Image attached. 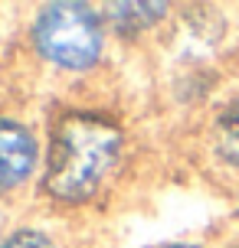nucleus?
Segmentation results:
<instances>
[{"label": "nucleus", "mask_w": 239, "mask_h": 248, "mask_svg": "<svg viewBox=\"0 0 239 248\" xmlns=\"http://www.w3.org/2000/svg\"><path fill=\"white\" fill-rule=\"evenodd\" d=\"M121 150L118 127L95 114H69L59 121L50 147L46 189L56 199H88L112 173Z\"/></svg>", "instance_id": "f257e3e1"}, {"label": "nucleus", "mask_w": 239, "mask_h": 248, "mask_svg": "<svg viewBox=\"0 0 239 248\" xmlns=\"http://www.w3.org/2000/svg\"><path fill=\"white\" fill-rule=\"evenodd\" d=\"M36 46L63 69H88L102 56V30L85 3H50L36 20Z\"/></svg>", "instance_id": "f03ea898"}, {"label": "nucleus", "mask_w": 239, "mask_h": 248, "mask_svg": "<svg viewBox=\"0 0 239 248\" xmlns=\"http://www.w3.org/2000/svg\"><path fill=\"white\" fill-rule=\"evenodd\" d=\"M36 163V140L23 124L0 118V189L20 186L33 173Z\"/></svg>", "instance_id": "7ed1b4c3"}, {"label": "nucleus", "mask_w": 239, "mask_h": 248, "mask_svg": "<svg viewBox=\"0 0 239 248\" xmlns=\"http://www.w3.org/2000/svg\"><path fill=\"white\" fill-rule=\"evenodd\" d=\"M108 10L118 13V16H115L118 26H144V23H151V20H157L164 13V3H115Z\"/></svg>", "instance_id": "20e7f679"}, {"label": "nucleus", "mask_w": 239, "mask_h": 248, "mask_svg": "<svg viewBox=\"0 0 239 248\" xmlns=\"http://www.w3.org/2000/svg\"><path fill=\"white\" fill-rule=\"evenodd\" d=\"M220 127H223V150H226L233 160H239V105L223 114Z\"/></svg>", "instance_id": "39448f33"}, {"label": "nucleus", "mask_w": 239, "mask_h": 248, "mask_svg": "<svg viewBox=\"0 0 239 248\" xmlns=\"http://www.w3.org/2000/svg\"><path fill=\"white\" fill-rule=\"evenodd\" d=\"M0 248H52V242L46 235H39V232H20V235L7 238Z\"/></svg>", "instance_id": "423d86ee"}, {"label": "nucleus", "mask_w": 239, "mask_h": 248, "mask_svg": "<svg viewBox=\"0 0 239 248\" xmlns=\"http://www.w3.org/2000/svg\"><path fill=\"white\" fill-rule=\"evenodd\" d=\"M171 248H197V245H171Z\"/></svg>", "instance_id": "0eeeda50"}]
</instances>
